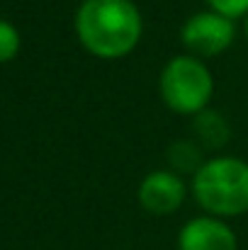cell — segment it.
I'll return each mask as SVG.
<instances>
[{"label": "cell", "mask_w": 248, "mask_h": 250, "mask_svg": "<svg viewBox=\"0 0 248 250\" xmlns=\"http://www.w3.org/2000/svg\"><path fill=\"white\" fill-rule=\"evenodd\" d=\"M20 46H22V39H20L17 27L0 17V63L12 61L20 54Z\"/></svg>", "instance_id": "cell-9"}, {"label": "cell", "mask_w": 248, "mask_h": 250, "mask_svg": "<svg viewBox=\"0 0 248 250\" xmlns=\"http://www.w3.org/2000/svg\"><path fill=\"white\" fill-rule=\"evenodd\" d=\"M187 197L190 182L170 167H156L146 172L136 187V202L151 216H170L180 211Z\"/></svg>", "instance_id": "cell-5"}, {"label": "cell", "mask_w": 248, "mask_h": 250, "mask_svg": "<svg viewBox=\"0 0 248 250\" xmlns=\"http://www.w3.org/2000/svg\"><path fill=\"white\" fill-rule=\"evenodd\" d=\"M178 250H239V238L226 219L202 214L180 226Z\"/></svg>", "instance_id": "cell-6"}, {"label": "cell", "mask_w": 248, "mask_h": 250, "mask_svg": "<svg viewBox=\"0 0 248 250\" xmlns=\"http://www.w3.org/2000/svg\"><path fill=\"white\" fill-rule=\"evenodd\" d=\"M241 27H244V37H246V42H248V15L241 20Z\"/></svg>", "instance_id": "cell-11"}, {"label": "cell", "mask_w": 248, "mask_h": 250, "mask_svg": "<svg viewBox=\"0 0 248 250\" xmlns=\"http://www.w3.org/2000/svg\"><path fill=\"white\" fill-rule=\"evenodd\" d=\"M207 10H214L229 20H244L248 15V0H202Z\"/></svg>", "instance_id": "cell-10"}, {"label": "cell", "mask_w": 248, "mask_h": 250, "mask_svg": "<svg viewBox=\"0 0 248 250\" xmlns=\"http://www.w3.org/2000/svg\"><path fill=\"white\" fill-rule=\"evenodd\" d=\"M190 194L209 216L229 221L248 214V161L229 153L207 158L190 177Z\"/></svg>", "instance_id": "cell-2"}, {"label": "cell", "mask_w": 248, "mask_h": 250, "mask_svg": "<svg viewBox=\"0 0 248 250\" xmlns=\"http://www.w3.org/2000/svg\"><path fill=\"white\" fill-rule=\"evenodd\" d=\"M165 161L173 172H178L182 177H192L207 158H204V148L195 139H178L168 146Z\"/></svg>", "instance_id": "cell-8"}, {"label": "cell", "mask_w": 248, "mask_h": 250, "mask_svg": "<svg viewBox=\"0 0 248 250\" xmlns=\"http://www.w3.org/2000/svg\"><path fill=\"white\" fill-rule=\"evenodd\" d=\"M158 95L165 107L180 117H195L207 109L214 95V76L207 61L185 51L170 56L158 73Z\"/></svg>", "instance_id": "cell-3"}, {"label": "cell", "mask_w": 248, "mask_h": 250, "mask_svg": "<svg viewBox=\"0 0 248 250\" xmlns=\"http://www.w3.org/2000/svg\"><path fill=\"white\" fill-rule=\"evenodd\" d=\"M234 39H236V22L207 7L192 12L180 27V44L185 54H192L202 61L226 54L234 46Z\"/></svg>", "instance_id": "cell-4"}, {"label": "cell", "mask_w": 248, "mask_h": 250, "mask_svg": "<svg viewBox=\"0 0 248 250\" xmlns=\"http://www.w3.org/2000/svg\"><path fill=\"white\" fill-rule=\"evenodd\" d=\"M192 119V139L204 148V151H222L229 139H231V124L229 119L214 109V107H207L202 112H197Z\"/></svg>", "instance_id": "cell-7"}, {"label": "cell", "mask_w": 248, "mask_h": 250, "mask_svg": "<svg viewBox=\"0 0 248 250\" xmlns=\"http://www.w3.org/2000/svg\"><path fill=\"white\" fill-rule=\"evenodd\" d=\"M81 46L95 59L129 56L144 37V17L134 0H83L73 17Z\"/></svg>", "instance_id": "cell-1"}]
</instances>
